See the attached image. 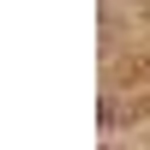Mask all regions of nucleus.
Segmentation results:
<instances>
[]
</instances>
